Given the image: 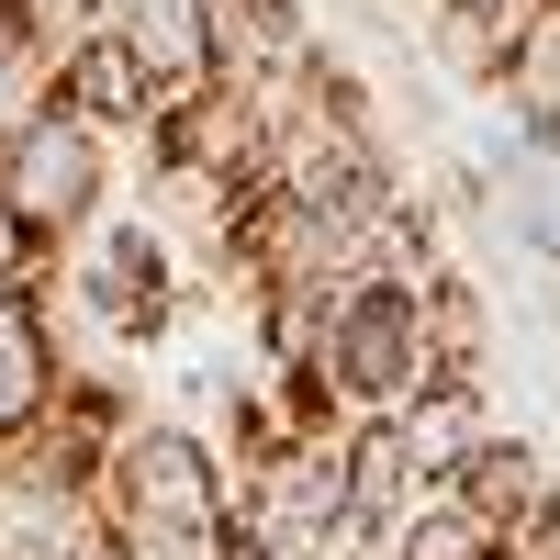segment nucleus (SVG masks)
<instances>
[{
  "label": "nucleus",
  "instance_id": "obj_1",
  "mask_svg": "<svg viewBox=\"0 0 560 560\" xmlns=\"http://www.w3.org/2000/svg\"><path fill=\"white\" fill-rule=\"evenodd\" d=\"M113 179H124V135L68 113L57 90H34V102L0 124V236H12L34 269L68 258L90 224L113 213Z\"/></svg>",
  "mask_w": 560,
  "mask_h": 560
},
{
  "label": "nucleus",
  "instance_id": "obj_2",
  "mask_svg": "<svg viewBox=\"0 0 560 560\" xmlns=\"http://www.w3.org/2000/svg\"><path fill=\"white\" fill-rule=\"evenodd\" d=\"M45 314H57V337L68 325H102L113 348H158L179 314H191V269H179V247L158 236L147 213H102L68 258H45Z\"/></svg>",
  "mask_w": 560,
  "mask_h": 560
},
{
  "label": "nucleus",
  "instance_id": "obj_3",
  "mask_svg": "<svg viewBox=\"0 0 560 560\" xmlns=\"http://www.w3.org/2000/svg\"><path fill=\"white\" fill-rule=\"evenodd\" d=\"M325 382L348 393V415H404L415 393L438 382V325H427V280L404 269H359L325 292Z\"/></svg>",
  "mask_w": 560,
  "mask_h": 560
},
{
  "label": "nucleus",
  "instance_id": "obj_4",
  "mask_svg": "<svg viewBox=\"0 0 560 560\" xmlns=\"http://www.w3.org/2000/svg\"><path fill=\"white\" fill-rule=\"evenodd\" d=\"M102 504L113 516H236V459L191 415H135L102 459Z\"/></svg>",
  "mask_w": 560,
  "mask_h": 560
},
{
  "label": "nucleus",
  "instance_id": "obj_5",
  "mask_svg": "<svg viewBox=\"0 0 560 560\" xmlns=\"http://www.w3.org/2000/svg\"><path fill=\"white\" fill-rule=\"evenodd\" d=\"M135 147H147V168H213V179H247L258 191V168H269V79L213 68L191 90H158Z\"/></svg>",
  "mask_w": 560,
  "mask_h": 560
},
{
  "label": "nucleus",
  "instance_id": "obj_6",
  "mask_svg": "<svg viewBox=\"0 0 560 560\" xmlns=\"http://www.w3.org/2000/svg\"><path fill=\"white\" fill-rule=\"evenodd\" d=\"M57 393H68V337L45 292H0V459L57 415Z\"/></svg>",
  "mask_w": 560,
  "mask_h": 560
},
{
  "label": "nucleus",
  "instance_id": "obj_7",
  "mask_svg": "<svg viewBox=\"0 0 560 560\" xmlns=\"http://www.w3.org/2000/svg\"><path fill=\"white\" fill-rule=\"evenodd\" d=\"M459 504H482V516L504 527V516H527V504H549L560 493V459H549V438H516V427H482L471 448L438 471Z\"/></svg>",
  "mask_w": 560,
  "mask_h": 560
},
{
  "label": "nucleus",
  "instance_id": "obj_8",
  "mask_svg": "<svg viewBox=\"0 0 560 560\" xmlns=\"http://www.w3.org/2000/svg\"><path fill=\"white\" fill-rule=\"evenodd\" d=\"M549 12V0H427V34H438V68L459 90H504V68H516L527 23Z\"/></svg>",
  "mask_w": 560,
  "mask_h": 560
},
{
  "label": "nucleus",
  "instance_id": "obj_9",
  "mask_svg": "<svg viewBox=\"0 0 560 560\" xmlns=\"http://www.w3.org/2000/svg\"><path fill=\"white\" fill-rule=\"evenodd\" d=\"M34 90H57L68 113H90V124H113V135H135V124L158 113V90H147V68L124 57V34H113V23H90V34H79L68 57H57V68L34 79Z\"/></svg>",
  "mask_w": 560,
  "mask_h": 560
},
{
  "label": "nucleus",
  "instance_id": "obj_10",
  "mask_svg": "<svg viewBox=\"0 0 560 560\" xmlns=\"http://www.w3.org/2000/svg\"><path fill=\"white\" fill-rule=\"evenodd\" d=\"M102 23L124 34V57L147 68V90L213 79V23H202V0H102Z\"/></svg>",
  "mask_w": 560,
  "mask_h": 560
},
{
  "label": "nucleus",
  "instance_id": "obj_11",
  "mask_svg": "<svg viewBox=\"0 0 560 560\" xmlns=\"http://www.w3.org/2000/svg\"><path fill=\"white\" fill-rule=\"evenodd\" d=\"M427 482H438V471H427V448H415L404 415H348V504H359V516L393 527Z\"/></svg>",
  "mask_w": 560,
  "mask_h": 560
},
{
  "label": "nucleus",
  "instance_id": "obj_12",
  "mask_svg": "<svg viewBox=\"0 0 560 560\" xmlns=\"http://www.w3.org/2000/svg\"><path fill=\"white\" fill-rule=\"evenodd\" d=\"M202 23H213V68H236V79H280L314 45L303 0H202Z\"/></svg>",
  "mask_w": 560,
  "mask_h": 560
},
{
  "label": "nucleus",
  "instance_id": "obj_13",
  "mask_svg": "<svg viewBox=\"0 0 560 560\" xmlns=\"http://www.w3.org/2000/svg\"><path fill=\"white\" fill-rule=\"evenodd\" d=\"M504 113H516V147H538V158L560 168V0L527 23L516 68H504Z\"/></svg>",
  "mask_w": 560,
  "mask_h": 560
},
{
  "label": "nucleus",
  "instance_id": "obj_14",
  "mask_svg": "<svg viewBox=\"0 0 560 560\" xmlns=\"http://www.w3.org/2000/svg\"><path fill=\"white\" fill-rule=\"evenodd\" d=\"M393 560H493V516L482 504H459L448 482H427L393 516Z\"/></svg>",
  "mask_w": 560,
  "mask_h": 560
},
{
  "label": "nucleus",
  "instance_id": "obj_15",
  "mask_svg": "<svg viewBox=\"0 0 560 560\" xmlns=\"http://www.w3.org/2000/svg\"><path fill=\"white\" fill-rule=\"evenodd\" d=\"M90 23H102V0H0V57H23V68L45 79Z\"/></svg>",
  "mask_w": 560,
  "mask_h": 560
},
{
  "label": "nucleus",
  "instance_id": "obj_16",
  "mask_svg": "<svg viewBox=\"0 0 560 560\" xmlns=\"http://www.w3.org/2000/svg\"><path fill=\"white\" fill-rule=\"evenodd\" d=\"M124 560H236V516H113Z\"/></svg>",
  "mask_w": 560,
  "mask_h": 560
},
{
  "label": "nucleus",
  "instance_id": "obj_17",
  "mask_svg": "<svg viewBox=\"0 0 560 560\" xmlns=\"http://www.w3.org/2000/svg\"><path fill=\"white\" fill-rule=\"evenodd\" d=\"M493 560H560V493L527 504V516H504L493 527Z\"/></svg>",
  "mask_w": 560,
  "mask_h": 560
}]
</instances>
